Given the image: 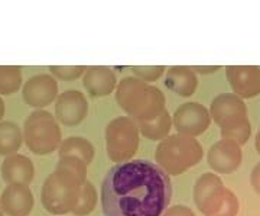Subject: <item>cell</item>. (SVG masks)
<instances>
[{"instance_id":"obj_11","label":"cell","mask_w":260,"mask_h":216,"mask_svg":"<svg viewBox=\"0 0 260 216\" xmlns=\"http://www.w3.org/2000/svg\"><path fill=\"white\" fill-rule=\"evenodd\" d=\"M207 161L214 173L232 174L242 166V145L232 140H218L210 147L207 154Z\"/></svg>"},{"instance_id":"obj_32","label":"cell","mask_w":260,"mask_h":216,"mask_svg":"<svg viewBox=\"0 0 260 216\" xmlns=\"http://www.w3.org/2000/svg\"><path fill=\"white\" fill-rule=\"evenodd\" d=\"M0 216H5V212L2 210V206H0Z\"/></svg>"},{"instance_id":"obj_5","label":"cell","mask_w":260,"mask_h":216,"mask_svg":"<svg viewBox=\"0 0 260 216\" xmlns=\"http://www.w3.org/2000/svg\"><path fill=\"white\" fill-rule=\"evenodd\" d=\"M84 183L64 170L55 169L48 176L41 190V200L45 210L56 216L73 213Z\"/></svg>"},{"instance_id":"obj_26","label":"cell","mask_w":260,"mask_h":216,"mask_svg":"<svg viewBox=\"0 0 260 216\" xmlns=\"http://www.w3.org/2000/svg\"><path fill=\"white\" fill-rule=\"evenodd\" d=\"M220 132H221V138H224V140H232V141L237 142L239 145H244L246 142L249 141V138H250L251 125L250 122H247L242 125V126Z\"/></svg>"},{"instance_id":"obj_28","label":"cell","mask_w":260,"mask_h":216,"mask_svg":"<svg viewBox=\"0 0 260 216\" xmlns=\"http://www.w3.org/2000/svg\"><path fill=\"white\" fill-rule=\"evenodd\" d=\"M250 184L254 192L260 196V163H257L250 173Z\"/></svg>"},{"instance_id":"obj_31","label":"cell","mask_w":260,"mask_h":216,"mask_svg":"<svg viewBox=\"0 0 260 216\" xmlns=\"http://www.w3.org/2000/svg\"><path fill=\"white\" fill-rule=\"evenodd\" d=\"M3 115H5V102H3V99H2V96H0V122H2Z\"/></svg>"},{"instance_id":"obj_2","label":"cell","mask_w":260,"mask_h":216,"mask_svg":"<svg viewBox=\"0 0 260 216\" xmlns=\"http://www.w3.org/2000/svg\"><path fill=\"white\" fill-rule=\"evenodd\" d=\"M116 100L124 112L136 122L158 118L165 112V94L155 86L148 85L138 77H124L116 87Z\"/></svg>"},{"instance_id":"obj_17","label":"cell","mask_w":260,"mask_h":216,"mask_svg":"<svg viewBox=\"0 0 260 216\" xmlns=\"http://www.w3.org/2000/svg\"><path fill=\"white\" fill-rule=\"evenodd\" d=\"M165 86L178 96L189 97L195 93L198 87V77L191 67H171L165 77Z\"/></svg>"},{"instance_id":"obj_30","label":"cell","mask_w":260,"mask_h":216,"mask_svg":"<svg viewBox=\"0 0 260 216\" xmlns=\"http://www.w3.org/2000/svg\"><path fill=\"white\" fill-rule=\"evenodd\" d=\"M254 145H256V151H257V154L260 155V126H259V129H257V133H256V141H254Z\"/></svg>"},{"instance_id":"obj_3","label":"cell","mask_w":260,"mask_h":216,"mask_svg":"<svg viewBox=\"0 0 260 216\" xmlns=\"http://www.w3.org/2000/svg\"><path fill=\"white\" fill-rule=\"evenodd\" d=\"M204 157V150L197 138L181 133L169 135L155 151V161L168 176H179L195 167Z\"/></svg>"},{"instance_id":"obj_1","label":"cell","mask_w":260,"mask_h":216,"mask_svg":"<svg viewBox=\"0 0 260 216\" xmlns=\"http://www.w3.org/2000/svg\"><path fill=\"white\" fill-rule=\"evenodd\" d=\"M171 199V179L153 161L138 158L119 163L102 181L104 216H162Z\"/></svg>"},{"instance_id":"obj_16","label":"cell","mask_w":260,"mask_h":216,"mask_svg":"<svg viewBox=\"0 0 260 216\" xmlns=\"http://www.w3.org/2000/svg\"><path fill=\"white\" fill-rule=\"evenodd\" d=\"M117 78L112 68L104 66L87 67L83 75L84 89L93 97H104L114 92Z\"/></svg>"},{"instance_id":"obj_20","label":"cell","mask_w":260,"mask_h":216,"mask_svg":"<svg viewBox=\"0 0 260 216\" xmlns=\"http://www.w3.org/2000/svg\"><path fill=\"white\" fill-rule=\"evenodd\" d=\"M139 125L140 133L148 138L150 141H164L165 138L169 137L172 125V116L169 115L168 111L159 115L158 118L152 121H145V122H138Z\"/></svg>"},{"instance_id":"obj_10","label":"cell","mask_w":260,"mask_h":216,"mask_svg":"<svg viewBox=\"0 0 260 216\" xmlns=\"http://www.w3.org/2000/svg\"><path fill=\"white\" fill-rule=\"evenodd\" d=\"M88 115V100L83 92L65 90L56 97L55 118L64 126H77Z\"/></svg>"},{"instance_id":"obj_23","label":"cell","mask_w":260,"mask_h":216,"mask_svg":"<svg viewBox=\"0 0 260 216\" xmlns=\"http://www.w3.org/2000/svg\"><path fill=\"white\" fill-rule=\"evenodd\" d=\"M87 164L81 161L80 158H75V157H61L58 160L55 169L64 170L67 173L73 174L74 177L80 180L81 183L87 181Z\"/></svg>"},{"instance_id":"obj_12","label":"cell","mask_w":260,"mask_h":216,"mask_svg":"<svg viewBox=\"0 0 260 216\" xmlns=\"http://www.w3.org/2000/svg\"><path fill=\"white\" fill-rule=\"evenodd\" d=\"M23 100L26 104L42 109L52 102H55L58 94V82L54 75L51 74H37L32 75L22 89Z\"/></svg>"},{"instance_id":"obj_14","label":"cell","mask_w":260,"mask_h":216,"mask_svg":"<svg viewBox=\"0 0 260 216\" xmlns=\"http://www.w3.org/2000/svg\"><path fill=\"white\" fill-rule=\"evenodd\" d=\"M0 206L8 216H29L35 206V198L29 186L8 184L0 195Z\"/></svg>"},{"instance_id":"obj_7","label":"cell","mask_w":260,"mask_h":216,"mask_svg":"<svg viewBox=\"0 0 260 216\" xmlns=\"http://www.w3.org/2000/svg\"><path fill=\"white\" fill-rule=\"evenodd\" d=\"M139 125L130 116H119L106 126V151L114 163L133 160L139 148Z\"/></svg>"},{"instance_id":"obj_19","label":"cell","mask_w":260,"mask_h":216,"mask_svg":"<svg viewBox=\"0 0 260 216\" xmlns=\"http://www.w3.org/2000/svg\"><path fill=\"white\" fill-rule=\"evenodd\" d=\"M23 142V131L15 122H0V155L9 157L20 150Z\"/></svg>"},{"instance_id":"obj_8","label":"cell","mask_w":260,"mask_h":216,"mask_svg":"<svg viewBox=\"0 0 260 216\" xmlns=\"http://www.w3.org/2000/svg\"><path fill=\"white\" fill-rule=\"evenodd\" d=\"M210 115L220 131H227L250 122L247 118V106L242 97L234 93H221L215 96L210 106Z\"/></svg>"},{"instance_id":"obj_25","label":"cell","mask_w":260,"mask_h":216,"mask_svg":"<svg viewBox=\"0 0 260 216\" xmlns=\"http://www.w3.org/2000/svg\"><path fill=\"white\" fill-rule=\"evenodd\" d=\"M132 73L135 77H138L140 80L150 83V82H156L160 75L165 73V67L164 66H133L132 67Z\"/></svg>"},{"instance_id":"obj_9","label":"cell","mask_w":260,"mask_h":216,"mask_svg":"<svg viewBox=\"0 0 260 216\" xmlns=\"http://www.w3.org/2000/svg\"><path fill=\"white\" fill-rule=\"evenodd\" d=\"M211 123L210 111L198 102H186L175 109L172 115V125L178 133L186 137H198L204 133Z\"/></svg>"},{"instance_id":"obj_6","label":"cell","mask_w":260,"mask_h":216,"mask_svg":"<svg viewBox=\"0 0 260 216\" xmlns=\"http://www.w3.org/2000/svg\"><path fill=\"white\" fill-rule=\"evenodd\" d=\"M22 131L26 147L37 155H48L54 152L62 142L59 122L48 111H34L25 119Z\"/></svg>"},{"instance_id":"obj_22","label":"cell","mask_w":260,"mask_h":216,"mask_svg":"<svg viewBox=\"0 0 260 216\" xmlns=\"http://www.w3.org/2000/svg\"><path fill=\"white\" fill-rule=\"evenodd\" d=\"M97 200H99L97 190L94 187L93 183L87 180L81 187V193H80V198H78V202L75 205L73 213L75 216L90 215L97 206Z\"/></svg>"},{"instance_id":"obj_4","label":"cell","mask_w":260,"mask_h":216,"mask_svg":"<svg viewBox=\"0 0 260 216\" xmlns=\"http://www.w3.org/2000/svg\"><path fill=\"white\" fill-rule=\"evenodd\" d=\"M192 196L195 206L204 216H236L240 209L234 192L225 187L215 173H204L197 179Z\"/></svg>"},{"instance_id":"obj_13","label":"cell","mask_w":260,"mask_h":216,"mask_svg":"<svg viewBox=\"0 0 260 216\" xmlns=\"http://www.w3.org/2000/svg\"><path fill=\"white\" fill-rule=\"evenodd\" d=\"M233 93L242 99H251L260 94V68L256 66H230L225 68Z\"/></svg>"},{"instance_id":"obj_24","label":"cell","mask_w":260,"mask_h":216,"mask_svg":"<svg viewBox=\"0 0 260 216\" xmlns=\"http://www.w3.org/2000/svg\"><path fill=\"white\" fill-rule=\"evenodd\" d=\"M87 67L84 66H51L49 71L58 80L64 82H73L75 78L81 77L85 73Z\"/></svg>"},{"instance_id":"obj_15","label":"cell","mask_w":260,"mask_h":216,"mask_svg":"<svg viewBox=\"0 0 260 216\" xmlns=\"http://www.w3.org/2000/svg\"><path fill=\"white\" fill-rule=\"evenodd\" d=\"M0 173H2V179L6 184L29 186L35 177V167L29 157L22 154H13L9 157H5L0 166Z\"/></svg>"},{"instance_id":"obj_29","label":"cell","mask_w":260,"mask_h":216,"mask_svg":"<svg viewBox=\"0 0 260 216\" xmlns=\"http://www.w3.org/2000/svg\"><path fill=\"white\" fill-rule=\"evenodd\" d=\"M191 68L194 70L195 73H198V74H213V73L220 70L218 66H194L191 67Z\"/></svg>"},{"instance_id":"obj_21","label":"cell","mask_w":260,"mask_h":216,"mask_svg":"<svg viewBox=\"0 0 260 216\" xmlns=\"http://www.w3.org/2000/svg\"><path fill=\"white\" fill-rule=\"evenodd\" d=\"M22 86V68L19 66H0V96H9Z\"/></svg>"},{"instance_id":"obj_18","label":"cell","mask_w":260,"mask_h":216,"mask_svg":"<svg viewBox=\"0 0 260 216\" xmlns=\"http://www.w3.org/2000/svg\"><path fill=\"white\" fill-rule=\"evenodd\" d=\"M94 145L84 137H68L61 142L58 148V155L61 157H75L84 161L87 166L94 160Z\"/></svg>"},{"instance_id":"obj_27","label":"cell","mask_w":260,"mask_h":216,"mask_svg":"<svg viewBox=\"0 0 260 216\" xmlns=\"http://www.w3.org/2000/svg\"><path fill=\"white\" fill-rule=\"evenodd\" d=\"M162 216H195V213L191 207L185 205H175V206L168 207Z\"/></svg>"}]
</instances>
